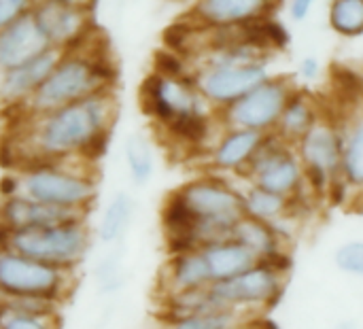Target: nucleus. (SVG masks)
I'll return each mask as SVG.
<instances>
[{"mask_svg":"<svg viewBox=\"0 0 363 329\" xmlns=\"http://www.w3.org/2000/svg\"><path fill=\"white\" fill-rule=\"evenodd\" d=\"M123 162H125L128 177L136 187L149 185L151 179L155 177V166H157L155 151L151 140L140 132H132L123 140Z\"/></svg>","mask_w":363,"mask_h":329,"instance_id":"25","label":"nucleus"},{"mask_svg":"<svg viewBox=\"0 0 363 329\" xmlns=\"http://www.w3.org/2000/svg\"><path fill=\"white\" fill-rule=\"evenodd\" d=\"M296 89L298 83L294 77L272 74L234 104L217 111V119L225 128H245L270 134L274 132L279 117Z\"/></svg>","mask_w":363,"mask_h":329,"instance_id":"10","label":"nucleus"},{"mask_svg":"<svg viewBox=\"0 0 363 329\" xmlns=\"http://www.w3.org/2000/svg\"><path fill=\"white\" fill-rule=\"evenodd\" d=\"M323 70V64L317 55H304L300 62H298V74L304 79V81H317L319 74Z\"/></svg>","mask_w":363,"mask_h":329,"instance_id":"33","label":"nucleus"},{"mask_svg":"<svg viewBox=\"0 0 363 329\" xmlns=\"http://www.w3.org/2000/svg\"><path fill=\"white\" fill-rule=\"evenodd\" d=\"M2 329H62L60 313H28L0 304Z\"/></svg>","mask_w":363,"mask_h":329,"instance_id":"28","label":"nucleus"},{"mask_svg":"<svg viewBox=\"0 0 363 329\" xmlns=\"http://www.w3.org/2000/svg\"><path fill=\"white\" fill-rule=\"evenodd\" d=\"M323 117H325V108L319 102V98L313 96L308 89L298 87L287 100L279 117V123L274 128V134L287 145L296 147Z\"/></svg>","mask_w":363,"mask_h":329,"instance_id":"20","label":"nucleus"},{"mask_svg":"<svg viewBox=\"0 0 363 329\" xmlns=\"http://www.w3.org/2000/svg\"><path fill=\"white\" fill-rule=\"evenodd\" d=\"M287 274L289 266L257 262L234 279L211 283V291L223 308L259 319L264 311L281 300L287 287Z\"/></svg>","mask_w":363,"mask_h":329,"instance_id":"9","label":"nucleus"},{"mask_svg":"<svg viewBox=\"0 0 363 329\" xmlns=\"http://www.w3.org/2000/svg\"><path fill=\"white\" fill-rule=\"evenodd\" d=\"M160 329H264L262 321L236 311H217L208 315L162 319Z\"/></svg>","mask_w":363,"mask_h":329,"instance_id":"26","label":"nucleus"},{"mask_svg":"<svg viewBox=\"0 0 363 329\" xmlns=\"http://www.w3.org/2000/svg\"><path fill=\"white\" fill-rule=\"evenodd\" d=\"M245 217L242 189L230 177L202 172L177 187L164 202L162 225L166 242L181 236L191 223L217 221L236 225Z\"/></svg>","mask_w":363,"mask_h":329,"instance_id":"4","label":"nucleus"},{"mask_svg":"<svg viewBox=\"0 0 363 329\" xmlns=\"http://www.w3.org/2000/svg\"><path fill=\"white\" fill-rule=\"evenodd\" d=\"M66 2H74V4H81V6H87V9H94L98 0H66Z\"/></svg>","mask_w":363,"mask_h":329,"instance_id":"34","label":"nucleus"},{"mask_svg":"<svg viewBox=\"0 0 363 329\" xmlns=\"http://www.w3.org/2000/svg\"><path fill=\"white\" fill-rule=\"evenodd\" d=\"M0 329H2V321H0Z\"/></svg>","mask_w":363,"mask_h":329,"instance_id":"37","label":"nucleus"},{"mask_svg":"<svg viewBox=\"0 0 363 329\" xmlns=\"http://www.w3.org/2000/svg\"><path fill=\"white\" fill-rule=\"evenodd\" d=\"M38 28L53 49L68 51L96 32L94 9L66 0H38L32 11Z\"/></svg>","mask_w":363,"mask_h":329,"instance_id":"12","label":"nucleus"},{"mask_svg":"<svg viewBox=\"0 0 363 329\" xmlns=\"http://www.w3.org/2000/svg\"><path fill=\"white\" fill-rule=\"evenodd\" d=\"M325 17L336 36L345 40L363 38V0H330Z\"/></svg>","mask_w":363,"mask_h":329,"instance_id":"27","label":"nucleus"},{"mask_svg":"<svg viewBox=\"0 0 363 329\" xmlns=\"http://www.w3.org/2000/svg\"><path fill=\"white\" fill-rule=\"evenodd\" d=\"M125 283V270H123V260L117 253V247L96 266V285L98 291L104 296L117 294Z\"/></svg>","mask_w":363,"mask_h":329,"instance_id":"29","label":"nucleus"},{"mask_svg":"<svg viewBox=\"0 0 363 329\" xmlns=\"http://www.w3.org/2000/svg\"><path fill=\"white\" fill-rule=\"evenodd\" d=\"M38 0H0V30L30 15Z\"/></svg>","mask_w":363,"mask_h":329,"instance_id":"31","label":"nucleus"},{"mask_svg":"<svg viewBox=\"0 0 363 329\" xmlns=\"http://www.w3.org/2000/svg\"><path fill=\"white\" fill-rule=\"evenodd\" d=\"M266 134L245 128H225L217 132L211 147L206 149V166L208 172H217L223 177H245L251 160L262 147Z\"/></svg>","mask_w":363,"mask_h":329,"instance_id":"14","label":"nucleus"},{"mask_svg":"<svg viewBox=\"0 0 363 329\" xmlns=\"http://www.w3.org/2000/svg\"><path fill=\"white\" fill-rule=\"evenodd\" d=\"M334 115L342 132V181L351 198L363 200V94Z\"/></svg>","mask_w":363,"mask_h":329,"instance_id":"17","label":"nucleus"},{"mask_svg":"<svg viewBox=\"0 0 363 329\" xmlns=\"http://www.w3.org/2000/svg\"><path fill=\"white\" fill-rule=\"evenodd\" d=\"M79 219H87V213L45 204L21 194L0 196V232L47 228V225L79 221Z\"/></svg>","mask_w":363,"mask_h":329,"instance_id":"16","label":"nucleus"},{"mask_svg":"<svg viewBox=\"0 0 363 329\" xmlns=\"http://www.w3.org/2000/svg\"><path fill=\"white\" fill-rule=\"evenodd\" d=\"M234 238L240 240L259 262L289 266V245L279 236L272 223L242 217L234 228Z\"/></svg>","mask_w":363,"mask_h":329,"instance_id":"21","label":"nucleus"},{"mask_svg":"<svg viewBox=\"0 0 363 329\" xmlns=\"http://www.w3.org/2000/svg\"><path fill=\"white\" fill-rule=\"evenodd\" d=\"M211 274L200 249H185L174 251L166 260L160 272V294L172 296L181 291H191L211 285Z\"/></svg>","mask_w":363,"mask_h":329,"instance_id":"19","label":"nucleus"},{"mask_svg":"<svg viewBox=\"0 0 363 329\" xmlns=\"http://www.w3.org/2000/svg\"><path fill=\"white\" fill-rule=\"evenodd\" d=\"M281 0H191L185 13L191 28H240L274 17Z\"/></svg>","mask_w":363,"mask_h":329,"instance_id":"13","label":"nucleus"},{"mask_svg":"<svg viewBox=\"0 0 363 329\" xmlns=\"http://www.w3.org/2000/svg\"><path fill=\"white\" fill-rule=\"evenodd\" d=\"M117 83V66L96 32L81 45L62 51L47 81L17 115H43L60 106L111 91Z\"/></svg>","mask_w":363,"mask_h":329,"instance_id":"3","label":"nucleus"},{"mask_svg":"<svg viewBox=\"0 0 363 329\" xmlns=\"http://www.w3.org/2000/svg\"><path fill=\"white\" fill-rule=\"evenodd\" d=\"M317 2L319 0H289L287 2V15H289V19L294 23H304L313 15Z\"/></svg>","mask_w":363,"mask_h":329,"instance_id":"32","label":"nucleus"},{"mask_svg":"<svg viewBox=\"0 0 363 329\" xmlns=\"http://www.w3.org/2000/svg\"><path fill=\"white\" fill-rule=\"evenodd\" d=\"M17 117V130L11 134L17 168L57 160L96 162L111 140L119 117V100L111 89L43 115Z\"/></svg>","mask_w":363,"mask_h":329,"instance_id":"1","label":"nucleus"},{"mask_svg":"<svg viewBox=\"0 0 363 329\" xmlns=\"http://www.w3.org/2000/svg\"><path fill=\"white\" fill-rule=\"evenodd\" d=\"M334 266L353 279L363 281V238H353L342 242L334 251Z\"/></svg>","mask_w":363,"mask_h":329,"instance_id":"30","label":"nucleus"},{"mask_svg":"<svg viewBox=\"0 0 363 329\" xmlns=\"http://www.w3.org/2000/svg\"><path fill=\"white\" fill-rule=\"evenodd\" d=\"M53 49L38 28L34 15H26L0 30V72L15 68L45 51Z\"/></svg>","mask_w":363,"mask_h":329,"instance_id":"18","label":"nucleus"},{"mask_svg":"<svg viewBox=\"0 0 363 329\" xmlns=\"http://www.w3.org/2000/svg\"><path fill=\"white\" fill-rule=\"evenodd\" d=\"M60 55V49H49L15 68L0 72V108L15 113L21 111L47 81Z\"/></svg>","mask_w":363,"mask_h":329,"instance_id":"15","label":"nucleus"},{"mask_svg":"<svg viewBox=\"0 0 363 329\" xmlns=\"http://www.w3.org/2000/svg\"><path fill=\"white\" fill-rule=\"evenodd\" d=\"M6 181L11 183V189L2 196L21 194L45 204L87 215L98 200L96 162L89 160H57L28 164L17 168V172Z\"/></svg>","mask_w":363,"mask_h":329,"instance_id":"5","label":"nucleus"},{"mask_svg":"<svg viewBox=\"0 0 363 329\" xmlns=\"http://www.w3.org/2000/svg\"><path fill=\"white\" fill-rule=\"evenodd\" d=\"M91 245L94 234L87 219L47 228L0 232V247L72 270H77L85 262L87 253L91 251Z\"/></svg>","mask_w":363,"mask_h":329,"instance_id":"7","label":"nucleus"},{"mask_svg":"<svg viewBox=\"0 0 363 329\" xmlns=\"http://www.w3.org/2000/svg\"><path fill=\"white\" fill-rule=\"evenodd\" d=\"M338 329H357V325L353 321H340L338 323Z\"/></svg>","mask_w":363,"mask_h":329,"instance_id":"35","label":"nucleus"},{"mask_svg":"<svg viewBox=\"0 0 363 329\" xmlns=\"http://www.w3.org/2000/svg\"><path fill=\"white\" fill-rule=\"evenodd\" d=\"M2 128H4V113L0 108V136H2Z\"/></svg>","mask_w":363,"mask_h":329,"instance_id":"36","label":"nucleus"},{"mask_svg":"<svg viewBox=\"0 0 363 329\" xmlns=\"http://www.w3.org/2000/svg\"><path fill=\"white\" fill-rule=\"evenodd\" d=\"M140 106L174 143L204 153L221 130L217 111L200 94L191 72L153 70L140 85Z\"/></svg>","mask_w":363,"mask_h":329,"instance_id":"2","label":"nucleus"},{"mask_svg":"<svg viewBox=\"0 0 363 329\" xmlns=\"http://www.w3.org/2000/svg\"><path fill=\"white\" fill-rule=\"evenodd\" d=\"M242 181L259 185L291 200L306 191L304 166L296 147L281 140L274 132L266 134Z\"/></svg>","mask_w":363,"mask_h":329,"instance_id":"11","label":"nucleus"},{"mask_svg":"<svg viewBox=\"0 0 363 329\" xmlns=\"http://www.w3.org/2000/svg\"><path fill=\"white\" fill-rule=\"evenodd\" d=\"M136 215V200L128 191H117L108 198L102 208L96 236L106 247H119L134 221Z\"/></svg>","mask_w":363,"mask_h":329,"instance_id":"23","label":"nucleus"},{"mask_svg":"<svg viewBox=\"0 0 363 329\" xmlns=\"http://www.w3.org/2000/svg\"><path fill=\"white\" fill-rule=\"evenodd\" d=\"M202 251V257L206 262L208 274L213 283L234 279L242 274L245 270L253 268L259 260L236 238H228L215 245H208Z\"/></svg>","mask_w":363,"mask_h":329,"instance_id":"22","label":"nucleus"},{"mask_svg":"<svg viewBox=\"0 0 363 329\" xmlns=\"http://www.w3.org/2000/svg\"><path fill=\"white\" fill-rule=\"evenodd\" d=\"M77 270L60 268L0 247V300L45 298L64 304L77 287Z\"/></svg>","mask_w":363,"mask_h":329,"instance_id":"8","label":"nucleus"},{"mask_svg":"<svg viewBox=\"0 0 363 329\" xmlns=\"http://www.w3.org/2000/svg\"><path fill=\"white\" fill-rule=\"evenodd\" d=\"M242 208H245V217L251 219H259L266 223H272L281 217L294 215V200L285 198L281 194H274L270 189H264L259 185L253 183H242Z\"/></svg>","mask_w":363,"mask_h":329,"instance_id":"24","label":"nucleus"},{"mask_svg":"<svg viewBox=\"0 0 363 329\" xmlns=\"http://www.w3.org/2000/svg\"><path fill=\"white\" fill-rule=\"evenodd\" d=\"M304 166L306 189L317 200L342 204L351 200L342 181V132L336 115H328L296 145Z\"/></svg>","mask_w":363,"mask_h":329,"instance_id":"6","label":"nucleus"}]
</instances>
